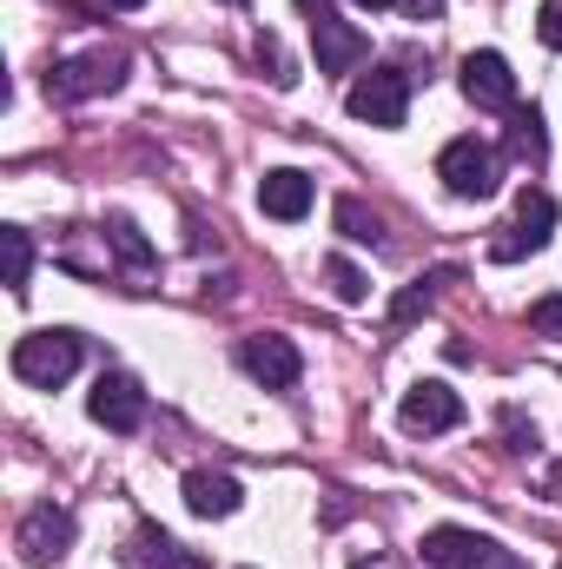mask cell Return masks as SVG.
<instances>
[{
  "label": "cell",
  "mask_w": 562,
  "mask_h": 569,
  "mask_svg": "<svg viewBox=\"0 0 562 569\" xmlns=\"http://www.w3.org/2000/svg\"><path fill=\"white\" fill-rule=\"evenodd\" d=\"M80 358H87L80 331H27L13 345V378L33 385V391H53V385H67L80 371Z\"/></svg>",
  "instance_id": "1"
},
{
  "label": "cell",
  "mask_w": 562,
  "mask_h": 569,
  "mask_svg": "<svg viewBox=\"0 0 562 569\" xmlns=\"http://www.w3.org/2000/svg\"><path fill=\"white\" fill-rule=\"evenodd\" d=\"M436 179L456 199H496L503 192V152L490 140H476V133H463V140H450L436 152Z\"/></svg>",
  "instance_id": "2"
},
{
  "label": "cell",
  "mask_w": 562,
  "mask_h": 569,
  "mask_svg": "<svg viewBox=\"0 0 562 569\" xmlns=\"http://www.w3.org/2000/svg\"><path fill=\"white\" fill-rule=\"evenodd\" d=\"M127 80V53H107V47H93V53H73V60H53L47 67V100H60V107H80V100H100V93H113Z\"/></svg>",
  "instance_id": "3"
},
{
  "label": "cell",
  "mask_w": 562,
  "mask_h": 569,
  "mask_svg": "<svg viewBox=\"0 0 562 569\" xmlns=\"http://www.w3.org/2000/svg\"><path fill=\"white\" fill-rule=\"evenodd\" d=\"M344 113L351 120H364V127H404L411 120V73L404 67H371V73H358L351 80V93H344Z\"/></svg>",
  "instance_id": "4"
},
{
  "label": "cell",
  "mask_w": 562,
  "mask_h": 569,
  "mask_svg": "<svg viewBox=\"0 0 562 569\" xmlns=\"http://www.w3.org/2000/svg\"><path fill=\"white\" fill-rule=\"evenodd\" d=\"M550 232H556V199H550L543 186H523V192H516V219L490 239V259H496V266H516V259L543 252Z\"/></svg>",
  "instance_id": "5"
},
{
  "label": "cell",
  "mask_w": 562,
  "mask_h": 569,
  "mask_svg": "<svg viewBox=\"0 0 562 569\" xmlns=\"http://www.w3.org/2000/svg\"><path fill=\"white\" fill-rule=\"evenodd\" d=\"M423 563L430 569H523L496 537H483V530H456V523H436V530H423Z\"/></svg>",
  "instance_id": "6"
},
{
  "label": "cell",
  "mask_w": 562,
  "mask_h": 569,
  "mask_svg": "<svg viewBox=\"0 0 562 569\" xmlns=\"http://www.w3.org/2000/svg\"><path fill=\"white\" fill-rule=\"evenodd\" d=\"M304 13H311V47H318V73H331V80H344V73H358L364 60H371V40L351 27V20H338L324 0H298Z\"/></svg>",
  "instance_id": "7"
},
{
  "label": "cell",
  "mask_w": 562,
  "mask_h": 569,
  "mask_svg": "<svg viewBox=\"0 0 562 569\" xmlns=\"http://www.w3.org/2000/svg\"><path fill=\"white\" fill-rule=\"evenodd\" d=\"M73 537H80V523H73L67 503H33L20 517V530H13V550H20V563L40 569V563H53V557H67Z\"/></svg>",
  "instance_id": "8"
},
{
  "label": "cell",
  "mask_w": 562,
  "mask_h": 569,
  "mask_svg": "<svg viewBox=\"0 0 562 569\" xmlns=\"http://www.w3.org/2000/svg\"><path fill=\"white\" fill-rule=\"evenodd\" d=\"M239 365H245V378H259L265 391H291L298 371H304L298 345L279 338V331H252V338H239Z\"/></svg>",
  "instance_id": "9"
},
{
  "label": "cell",
  "mask_w": 562,
  "mask_h": 569,
  "mask_svg": "<svg viewBox=\"0 0 562 569\" xmlns=\"http://www.w3.org/2000/svg\"><path fill=\"white\" fill-rule=\"evenodd\" d=\"M456 87H463L470 107H490V113H510V107H516V73H510L503 53H463Z\"/></svg>",
  "instance_id": "10"
},
{
  "label": "cell",
  "mask_w": 562,
  "mask_h": 569,
  "mask_svg": "<svg viewBox=\"0 0 562 569\" xmlns=\"http://www.w3.org/2000/svg\"><path fill=\"white\" fill-rule=\"evenodd\" d=\"M398 425L411 430V437H436V430H456L463 425V398L450 391V385H436V378H423L404 391V405H398Z\"/></svg>",
  "instance_id": "11"
},
{
  "label": "cell",
  "mask_w": 562,
  "mask_h": 569,
  "mask_svg": "<svg viewBox=\"0 0 562 569\" xmlns=\"http://www.w3.org/2000/svg\"><path fill=\"white\" fill-rule=\"evenodd\" d=\"M87 411H93V425H107V430H120V437H133V430L145 425V391H140V378H127V371H100V385H93Z\"/></svg>",
  "instance_id": "12"
},
{
  "label": "cell",
  "mask_w": 562,
  "mask_h": 569,
  "mask_svg": "<svg viewBox=\"0 0 562 569\" xmlns=\"http://www.w3.org/2000/svg\"><path fill=\"white\" fill-rule=\"evenodd\" d=\"M259 206H265V219H304L311 212V179L298 172V166H279V172H265L259 179Z\"/></svg>",
  "instance_id": "13"
},
{
  "label": "cell",
  "mask_w": 562,
  "mask_h": 569,
  "mask_svg": "<svg viewBox=\"0 0 562 569\" xmlns=\"http://www.w3.org/2000/svg\"><path fill=\"white\" fill-rule=\"evenodd\" d=\"M239 503H245L239 477H225V470H192L185 477V510L192 517H232Z\"/></svg>",
  "instance_id": "14"
},
{
  "label": "cell",
  "mask_w": 562,
  "mask_h": 569,
  "mask_svg": "<svg viewBox=\"0 0 562 569\" xmlns=\"http://www.w3.org/2000/svg\"><path fill=\"white\" fill-rule=\"evenodd\" d=\"M127 569H205V563H199V557H185L165 530L140 523V530H133V543H127Z\"/></svg>",
  "instance_id": "15"
},
{
  "label": "cell",
  "mask_w": 562,
  "mask_h": 569,
  "mask_svg": "<svg viewBox=\"0 0 562 569\" xmlns=\"http://www.w3.org/2000/svg\"><path fill=\"white\" fill-rule=\"evenodd\" d=\"M510 152L530 159V166L550 159V133H543V113L536 107H510Z\"/></svg>",
  "instance_id": "16"
},
{
  "label": "cell",
  "mask_w": 562,
  "mask_h": 569,
  "mask_svg": "<svg viewBox=\"0 0 562 569\" xmlns=\"http://www.w3.org/2000/svg\"><path fill=\"white\" fill-rule=\"evenodd\" d=\"M338 232L351 246H384V219L364 206V199H338Z\"/></svg>",
  "instance_id": "17"
},
{
  "label": "cell",
  "mask_w": 562,
  "mask_h": 569,
  "mask_svg": "<svg viewBox=\"0 0 562 569\" xmlns=\"http://www.w3.org/2000/svg\"><path fill=\"white\" fill-rule=\"evenodd\" d=\"M107 239H113V252H120V259H127L140 279L152 272V246L140 239V226H133V219H107Z\"/></svg>",
  "instance_id": "18"
},
{
  "label": "cell",
  "mask_w": 562,
  "mask_h": 569,
  "mask_svg": "<svg viewBox=\"0 0 562 569\" xmlns=\"http://www.w3.org/2000/svg\"><path fill=\"white\" fill-rule=\"evenodd\" d=\"M0 252H7V284H13V291H27V272H33V239H27L20 226H7V232H0Z\"/></svg>",
  "instance_id": "19"
},
{
  "label": "cell",
  "mask_w": 562,
  "mask_h": 569,
  "mask_svg": "<svg viewBox=\"0 0 562 569\" xmlns=\"http://www.w3.org/2000/svg\"><path fill=\"white\" fill-rule=\"evenodd\" d=\"M450 279H456L450 266H443V272H430V279H418L411 291H404V298H398V305H391V318H398V325H411V318H418V311H423V305H430V298H436V291H443Z\"/></svg>",
  "instance_id": "20"
},
{
  "label": "cell",
  "mask_w": 562,
  "mask_h": 569,
  "mask_svg": "<svg viewBox=\"0 0 562 569\" xmlns=\"http://www.w3.org/2000/svg\"><path fill=\"white\" fill-rule=\"evenodd\" d=\"M324 279H331V291H338L344 305H364V298H371V279H364L351 259H331V266H324Z\"/></svg>",
  "instance_id": "21"
},
{
  "label": "cell",
  "mask_w": 562,
  "mask_h": 569,
  "mask_svg": "<svg viewBox=\"0 0 562 569\" xmlns=\"http://www.w3.org/2000/svg\"><path fill=\"white\" fill-rule=\"evenodd\" d=\"M530 331H536V338H562V291H550V298L530 305Z\"/></svg>",
  "instance_id": "22"
},
{
  "label": "cell",
  "mask_w": 562,
  "mask_h": 569,
  "mask_svg": "<svg viewBox=\"0 0 562 569\" xmlns=\"http://www.w3.org/2000/svg\"><path fill=\"white\" fill-rule=\"evenodd\" d=\"M259 67H272V80H279V87L298 80V73H291V60H284V47H279V33H259Z\"/></svg>",
  "instance_id": "23"
},
{
  "label": "cell",
  "mask_w": 562,
  "mask_h": 569,
  "mask_svg": "<svg viewBox=\"0 0 562 569\" xmlns=\"http://www.w3.org/2000/svg\"><path fill=\"white\" fill-rule=\"evenodd\" d=\"M536 33H543V47H562V0H543V13H536Z\"/></svg>",
  "instance_id": "24"
},
{
  "label": "cell",
  "mask_w": 562,
  "mask_h": 569,
  "mask_svg": "<svg viewBox=\"0 0 562 569\" xmlns=\"http://www.w3.org/2000/svg\"><path fill=\"white\" fill-rule=\"evenodd\" d=\"M404 7V20H436L443 13V0H398Z\"/></svg>",
  "instance_id": "25"
},
{
  "label": "cell",
  "mask_w": 562,
  "mask_h": 569,
  "mask_svg": "<svg viewBox=\"0 0 562 569\" xmlns=\"http://www.w3.org/2000/svg\"><path fill=\"white\" fill-rule=\"evenodd\" d=\"M93 7H120V13H133V7H145V0H93Z\"/></svg>",
  "instance_id": "26"
},
{
  "label": "cell",
  "mask_w": 562,
  "mask_h": 569,
  "mask_svg": "<svg viewBox=\"0 0 562 569\" xmlns=\"http://www.w3.org/2000/svg\"><path fill=\"white\" fill-rule=\"evenodd\" d=\"M550 497H556V503H562V463H556V470H550Z\"/></svg>",
  "instance_id": "27"
},
{
  "label": "cell",
  "mask_w": 562,
  "mask_h": 569,
  "mask_svg": "<svg viewBox=\"0 0 562 569\" xmlns=\"http://www.w3.org/2000/svg\"><path fill=\"white\" fill-rule=\"evenodd\" d=\"M351 7H364V13H378V7H398V0H351Z\"/></svg>",
  "instance_id": "28"
},
{
  "label": "cell",
  "mask_w": 562,
  "mask_h": 569,
  "mask_svg": "<svg viewBox=\"0 0 562 569\" xmlns=\"http://www.w3.org/2000/svg\"><path fill=\"white\" fill-rule=\"evenodd\" d=\"M351 569H391V563L384 557H364V563H351Z\"/></svg>",
  "instance_id": "29"
}]
</instances>
